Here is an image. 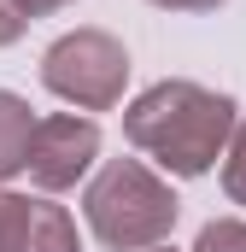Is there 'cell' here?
Segmentation results:
<instances>
[{"label":"cell","mask_w":246,"mask_h":252,"mask_svg":"<svg viewBox=\"0 0 246 252\" xmlns=\"http://www.w3.org/2000/svg\"><path fill=\"white\" fill-rule=\"evenodd\" d=\"M100 158V124L82 118V112H53V118H35V135H30V182L41 193H64L76 188Z\"/></svg>","instance_id":"cell-4"},{"label":"cell","mask_w":246,"mask_h":252,"mask_svg":"<svg viewBox=\"0 0 246 252\" xmlns=\"http://www.w3.org/2000/svg\"><path fill=\"white\" fill-rule=\"evenodd\" d=\"M24 30H30V18L18 12V0H0V47H12Z\"/></svg>","instance_id":"cell-9"},{"label":"cell","mask_w":246,"mask_h":252,"mask_svg":"<svg viewBox=\"0 0 246 252\" xmlns=\"http://www.w3.org/2000/svg\"><path fill=\"white\" fill-rule=\"evenodd\" d=\"M41 82L76 112H112L129 82V53L106 30H70L41 53Z\"/></svg>","instance_id":"cell-3"},{"label":"cell","mask_w":246,"mask_h":252,"mask_svg":"<svg viewBox=\"0 0 246 252\" xmlns=\"http://www.w3.org/2000/svg\"><path fill=\"white\" fill-rule=\"evenodd\" d=\"M235 118H241V106L223 88H205V82H187V76H164V82H153L147 94L129 100L123 135H129L135 153H147L170 176H205L223 158V147L235 135Z\"/></svg>","instance_id":"cell-1"},{"label":"cell","mask_w":246,"mask_h":252,"mask_svg":"<svg viewBox=\"0 0 246 252\" xmlns=\"http://www.w3.org/2000/svg\"><path fill=\"white\" fill-rule=\"evenodd\" d=\"M70 0H18V12L24 18H47V12H64Z\"/></svg>","instance_id":"cell-11"},{"label":"cell","mask_w":246,"mask_h":252,"mask_svg":"<svg viewBox=\"0 0 246 252\" xmlns=\"http://www.w3.org/2000/svg\"><path fill=\"white\" fill-rule=\"evenodd\" d=\"M223 193L246 205V112L235 118V135H229V147H223Z\"/></svg>","instance_id":"cell-7"},{"label":"cell","mask_w":246,"mask_h":252,"mask_svg":"<svg viewBox=\"0 0 246 252\" xmlns=\"http://www.w3.org/2000/svg\"><path fill=\"white\" fill-rule=\"evenodd\" d=\"M0 252H82V247H76V223L64 205L0 188Z\"/></svg>","instance_id":"cell-5"},{"label":"cell","mask_w":246,"mask_h":252,"mask_svg":"<svg viewBox=\"0 0 246 252\" xmlns=\"http://www.w3.org/2000/svg\"><path fill=\"white\" fill-rule=\"evenodd\" d=\"M193 252H246V223H241V217H217V223H205L199 241H193Z\"/></svg>","instance_id":"cell-8"},{"label":"cell","mask_w":246,"mask_h":252,"mask_svg":"<svg viewBox=\"0 0 246 252\" xmlns=\"http://www.w3.org/2000/svg\"><path fill=\"white\" fill-rule=\"evenodd\" d=\"M30 135H35L30 100L12 94V88H0V182L24 170V158H30Z\"/></svg>","instance_id":"cell-6"},{"label":"cell","mask_w":246,"mask_h":252,"mask_svg":"<svg viewBox=\"0 0 246 252\" xmlns=\"http://www.w3.org/2000/svg\"><path fill=\"white\" fill-rule=\"evenodd\" d=\"M176 211H182V199L141 158H106L82 188V217H88L94 241L112 252L164 247L176 229Z\"/></svg>","instance_id":"cell-2"},{"label":"cell","mask_w":246,"mask_h":252,"mask_svg":"<svg viewBox=\"0 0 246 252\" xmlns=\"http://www.w3.org/2000/svg\"><path fill=\"white\" fill-rule=\"evenodd\" d=\"M147 252H176V247H147Z\"/></svg>","instance_id":"cell-12"},{"label":"cell","mask_w":246,"mask_h":252,"mask_svg":"<svg viewBox=\"0 0 246 252\" xmlns=\"http://www.w3.org/2000/svg\"><path fill=\"white\" fill-rule=\"evenodd\" d=\"M153 6H164V12H217L223 0H153Z\"/></svg>","instance_id":"cell-10"}]
</instances>
